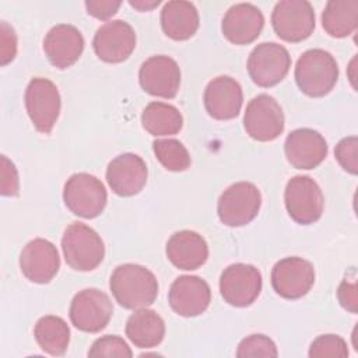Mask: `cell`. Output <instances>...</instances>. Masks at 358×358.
<instances>
[{
  "mask_svg": "<svg viewBox=\"0 0 358 358\" xmlns=\"http://www.w3.org/2000/svg\"><path fill=\"white\" fill-rule=\"evenodd\" d=\"M116 302L126 309L147 308L158 296V281L144 266L126 263L117 266L109 280Z\"/></svg>",
  "mask_w": 358,
  "mask_h": 358,
  "instance_id": "1",
  "label": "cell"
},
{
  "mask_svg": "<svg viewBox=\"0 0 358 358\" xmlns=\"http://www.w3.org/2000/svg\"><path fill=\"white\" fill-rule=\"evenodd\" d=\"M338 80L336 59L323 49H309L295 66V81L299 90L312 98L327 95Z\"/></svg>",
  "mask_w": 358,
  "mask_h": 358,
  "instance_id": "2",
  "label": "cell"
},
{
  "mask_svg": "<svg viewBox=\"0 0 358 358\" xmlns=\"http://www.w3.org/2000/svg\"><path fill=\"white\" fill-rule=\"evenodd\" d=\"M62 250L66 263L77 271L96 268L105 256L101 236L84 222H71L63 234Z\"/></svg>",
  "mask_w": 358,
  "mask_h": 358,
  "instance_id": "3",
  "label": "cell"
},
{
  "mask_svg": "<svg viewBox=\"0 0 358 358\" xmlns=\"http://www.w3.org/2000/svg\"><path fill=\"white\" fill-rule=\"evenodd\" d=\"M63 200L74 215L95 218L103 211L108 193L103 183L96 176L80 172L71 175L64 183Z\"/></svg>",
  "mask_w": 358,
  "mask_h": 358,
  "instance_id": "4",
  "label": "cell"
},
{
  "mask_svg": "<svg viewBox=\"0 0 358 358\" xmlns=\"http://www.w3.org/2000/svg\"><path fill=\"white\" fill-rule=\"evenodd\" d=\"M284 201L288 215L301 225L316 222L323 213L324 197L320 186L305 175L288 180L284 192Z\"/></svg>",
  "mask_w": 358,
  "mask_h": 358,
  "instance_id": "5",
  "label": "cell"
},
{
  "mask_svg": "<svg viewBox=\"0 0 358 358\" xmlns=\"http://www.w3.org/2000/svg\"><path fill=\"white\" fill-rule=\"evenodd\" d=\"M262 194L250 182H238L227 187L218 199L217 214L227 227H243L259 213Z\"/></svg>",
  "mask_w": 358,
  "mask_h": 358,
  "instance_id": "6",
  "label": "cell"
},
{
  "mask_svg": "<svg viewBox=\"0 0 358 358\" xmlns=\"http://www.w3.org/2000/svg\"><path fill=\"white\" fill-rule=\"evenodd\" d=\"M113 305L98 288H85L74 295L69 316L73 326L85 333H99L112 319Z\"/></svg>",
  "mask_w": 358,
  "mask_h": 358,
  "instance_id": "7",
  "label": "cell"
},
{
  "mask_svg": "<svg viewBox=\"0 0 358 358\" xmlns=\"http://www.w3.org/2000/svg\"><path fill=\"white\" fill-rule=\"evenodd\" d=\"M271 25L278 38L296 43L309 38L315 29V11L306 0L278 1L271 14Z\"/></svg>",
  "mask_w": 358,
  "mask_h": 358,
  "instance_id": "8",
  "label": "cell"
},
{
  "mask_svg": "<svg viewBox=\"0 0 358 358\" xmlns=\"http://www.w3.org/2000/svg\"><path fill=\"white\" fill-rule=\"evenodd\" d=\"M60 94L48 78H32L25 90L27 113L39 133L49 134L60 113Z\"/></svg>",
  "mask_w": 358,
  "mask_h": 358,
  "instance_id": "9",
  "label": "cell"
},
{
  "mask_svg": "<svg viewBox=\"0 0 358 358\" xmlns=\"http://www.w3.org/2000/svg\"><path fill=\"white\" fill-rule=\"evenodd\" d=\"M291 67L288 50L275 42H263L249 55L248 73L252 81L263 88L274 87L285 78Z\"/></svg>",
  "mask_w": 358,
  "mask_h": 358,
  "instance_id": "10",
  "label": "cell"
},
{
  "mask_svg": "<svg viewBox=\"0 0 358 358\" xmlns=\"http://www.w3.org/2000/svg\"><path fill=\"white\" fill-rule=\"evenodd\" d=\"M284 113L280 103L268 94L255 96L246 106L243 127L257 141H273L284 131Z\"/></svg>",
  "mask_w": 358,
  "mask_h": 358,
  "instance_id": "11",
  "label": "cell"
},
{
  "mask_svg": "<svg viewBox=\"0 0 358 358\" xmlns=\"http://www.w3.org/2000/svg\"><path fill=\"white\" fill-rule=\"evenodd\" d=\"M262 284V274L257 267L235 263L221 273L220 292L224 301L231 306L246 308L260 295Z\"/></svg>",
  "mask_w": 358,
  "mask_h": 358,
  "instance_id": "12",
  "label": "cell"
},
{
  "mask_svg": "<svg viewBox=\"0 0 358 358\" xmlns=\"http://www.w3.org/2000/svg\"><path fill=\"white\" fill-rule=\"evenodd\" d=\"M315 284L313 264L302 257L291 256L278 260L271 270L273 289L285 299H299Z\"/></svg>",
  "mask_w": 358,
  "mask_h": 358,
  "instance_id": "13",
  "label": "cell"
},
{
  "mask_svg": "<svg viewBox=\"0 0 358 358\" xmlns=\"http://www.w3.org/2000/svg\"><path fill=\"white\" fill-rule=\"evenodd\" d=\"M138 83L147 94L171 99L180 87V69L169 56H151L138 70Z\"/></svg>",
  "mask_w": 358,
  "mask_h": 358,
  "instance_id": "14",
  "label": "cell"
},
{
  "mask_svg": "<svg viewBox=\"0 0 358 358\" xmlns=\"http://www.w3.org/2000/svg\"><path fill=\"white\" fill-rule=\"evenodd\" d=\"M92 48L95 55L106 63L124 62L136 48V32L123 20H112L98 28Z\"/></svg>",
  "mask_w": 358,
  "mask_h": 358,
  "instance_id": "15",
  "label": "cell"
},
{
  "mask_svg": "<svg viewBox=\"0 0 358 358\" xmlns=\"http://www.w3.org/2000/svg\"><path fill=\"white\" fill-rule=\"evenodd\" d=\"M147 165L141 157L124 152L115 157L106 168V182L113 193L130 197L143 190L147 183Z\"/></svg>",
  "mask_w": 358,
  "mask_h": 358,
  "instance_id": "16",
  "label": "cell"
},
{
  "mask_svg": "<svg viewBox=\"0 0 358 358\" xmlns=\"http://www.w3.org/2000/svg\"><path fill=\"white\" fill-rule=\"evenodd\" d=\"M168 301L175 313L194 317L206 312L211 302L210 285L197 275H180L169 288Z\"/></svg>",
  "mask_w": 358,
  "mask_h": 358,
  "instance_id": "17",
  "label": "cell"
},
{
  "mask_svg": "<svg viewBox=\"0 0 358 358\" xmlns=\"http://www.w3.org/2000/svg\"><path fill=\"white\" fill-rule=\"evenodd\" d=\"M20 267L29 281L48 284L60 268L59 252L48 239H32L24 246L20 255Z\"/></svg>",
  "mask_w": 358,
  "mask_h": 358,
  "instance_id": "18",
  "label": "cell"
},
{
  "mask_svg": "<svg viewBox=\"0 0 358 358\" xmlns=\"http://www.w3.org/2000/svg\"><path fill=\"white\" fill-rule=\"evenodd\" d=\"M287 161L296 169H313L323 162L327 155L324 137L313 129L292 130L284 143Z\"/></svg>",
  "mask_w": 358,
  "mask_h": 358,
  "instance_id": "19",
  "label": "cell"
},
{
  "mask_svg": "<svg viewBox=\"0 0 358 358\" xmlns=\"http://www.w3.org/2000/svg\"><path fill=\"white\" fill-rule=\"evenodd\" d=\"M204 108L217 120H229L239 115L243 94L239 83L229 76L213 78L204 90Z\"/></svg>",
  "mask_w": 358,
  "mask_h": 358,
  "instance_id": "20",
  "label": "cell"
},
{
  "mask_svg": "<svg viewBox=\"0 0 358 358\" xmlns=\"http://www.w3.org/2000/svg\"><path fill=\"white\" fill-rule=\"evenodd\" d=\"M264 17L259 7L250 3H238L225 13L221 31L234 45H248L256 41L263 29Z\"/></svg>",
  "mask_w": 358,
  "mask_h": 358,
  "instance_id": "21",
  "label": "cell"
},
{
  "mask_svg": "<svg viewBox=\"0 0 358 358\" xmlns=\"http://www.w3.org/2000/svg\"><path fill=\"white\" fill-rule=\"evenodd\" d=\"M84 50L83 34L70 24H59L49 29L43 39V52L57 69L73 66Z\"/></svg>",
  "mask_w": 358,
  "mask_h": 358,
  "instance_id": "22",
  "label": "cell"
},
{
  "mask_svg": "<svg viewBox=\"0 0 358 358\" xmlns=\"http://www.w3.org/2000/svg\"><path fill=\"white\" fill-rule=\"evenodd\" d=\"M168 260L180 270H196L201 267L208 257V246L204 238L189 229L175 232L166 242Z\"/></svg>",
  "mask_w": 358,
  "mask_h": 358,
  "instance_id": "23",
  "label": "cell"
},
{
  "mask_svg": "<svg viewBox=\"0 0 358 358\" xmlns=\"http://www.w3.org/2000/svg\"><path fill=\"white\" fill-rule=\"evenodd\" d=\"M200 18L197 8L185 0L165 3L161 10V27L164 34L173 41H186L199 29Z\"/></svg>",
  "mask_w": 358,
  "mask_h": 358,
  "instance_id": "24",
  "label": "cell"
},
{
  "mask_svg": "<svg viewBox=\"0 0 358 358\" xmlns=\"http://www.w3.org/2000/svg\"><path fill=\"white\" fill-rule=\"evenodd\" d=\"M126 336L138 348L157 347L165 336L164 319L152 309H137L126 322Z\"/></svg>",
  "mask_w": 358,
  "mask_h": 358,
  "instance_id": "25",
  "label": "cell"
},
{
  "mask_svg": "<svg viewBox=\"0 0 358 358\" xmlns=\"http://www.w3.org/2000/svg\"><path fill=\"white\" fill-rule=\"evenodd\" d=\"M322 25L333 38H345L358 27V0H330L323 14Z\"/></svg>",
  "mask_w": 358,
  "mask_h": 358,
  "instance_id": "26",
  "label": "cell"
},
{
  "mask_svg": "<svg viewBox=\"0 0 358 358\" xmlns=\"http://www.w3.org/2000/svg\"><path fill=\"white\" fill-rule=\"evenodd\" d=\"M34 336L38 345L49 355H63L70 343V329L67 323L53 315L41 317L35 327Z\"/></svg>",
  "mask_w": 358,
  "mask_h": 358,
  "instance_id": "27",
  "label": "cell"
},
{
  "mask_svg": "<svg viewBox=\"0 0 358 358\" xmlns=\"http://www.w3.org/2000/svg\"><path fill=\"white\" fill-rule=\"evenodd\" d=\"M141 124L152 136H172L180 131L183 117L173 105L151 102L143 110Z\"/></svg>",
  "mask_w": 358,
  "mask_h": 358,
  "instance_id": "28",
  "label": "cell"
},
{
  "mask_svg": "<svg viewBox=\"0 0 358 358\" xmlns=\"http://www.w3.org/2000/svg\"><path fill=\"white\" fill-rule=\"evenodd\" d=\"M152 150L157 159L168 171L182 172V171H186L192 164L189 151L179 140H175V138L155 140L152 143Z\"/></svg>",
  "mask_w": 358,
  "mask_h": 358,
  "instance_id": "29",
  "label": "cell"
},
{
  "mask_svg": "<svg viewBox=\"0 0 358 358\" xmlns=\"http://www.w3.org/2000/svg\"><path fill=\"white\" fill-rule=\"evenodd\" d=\"M308 354L310 358H345L348 357V348L340 336L323 334L313 340Z\"/></svg>",
  "mask_w": 358,
  "mask_h": 358,
  "instance_id": "30",
  "label": "cell"
},
{
  "mask_svg": "<svg viewBox=\"0 0 358 358\" xmlns=\"http://www.w3.org/2000/svg\"><path fill=\"white\" fill-rule=\"evenodd\" d=\"M278 351L271 338L264 334H252L243 338L236 350V357H277Z\"/></svg>",
  "mask_w": 358,
  "mask_h": 358,
  "instance_id": "31",
  "label": "cell"
},
{
  "mask_svg": "<svg viewBox=\"0 0 358 358\" xmlns=\"http://www.w3.org/2000/svg\"><path fill=\"white\" fill-rule=\"evenodd\" d=\"M90 357H122L130 358L133 355L127 343L119 336H103L95 340L88 351Z\"/></svg>",
  "mask_w": 358,
  "mask_h": 358,
  "instance_id": "32",
  "label": "cell"
},
{
  "mask_svg": "<svg viewBox=\"0 0 358 358\" xmlns=\"http://www.w3.org/2000/svg\"><path fill=\"white\" fill-rule=\"evenodd\" d=\"M334 155L340 166L351 175L358 172V140L355 136L345 137L338 141L334 148Z\"/></svg>",
  "mask_w": 358,
  "mask_h": 358,
  "instance_id": "33",
  "label": "cell"
},
{
  "mask_svg": "<svg viewBox=\"0 0 358 358\" xmlns=\"http://www.w3.org/2000/svg\"><path fill=\"white\" fill-rule=\"evenodd\" d=\"M0 59L1 66L8 64L17 53V35L13 27H10L6 21L0 22Z\"/></svg>",
  "mask_w": 358,
  "mask_h": 358,
  "instance_id": "34",
  "label": "cell"
},
{
  "mask_svg": "<svg viewBox=\"0 0 358 358\" xmlns=\"http://www.w3.org/2000/svg\"><path fill=\"white\" fill-rule=\"evenodd\" d=\"M18 192L20 179L17 168L6 155H1V194L17 196Z\"/></svg>",
  "mask_w": 358,
  "mask_h": 358,
  "instance_id": "35",
  "label": "cell"
},
{
  "mask_svg": "<svg viewBox=\"0 0 358 358\" xmlns=\"http://www.w3.org/2000/svg\"><path fill=\"white\" fill-rule=\"evenodd\" d=\"M120 1H110V0H88L85 1L87 13L98 20H108L116 14L120 7Z\"/></svg>",
  "mask_w": 358,
  "mask_h": 358,
  "instance_id": "36",
  "label": "cell"
},
{
  "mask_svg": "<svg viewBox=\"0 0 358 358\" xmlns=\"http://www.w3.org/2000/svg\"><path fill=\"white\" fill-rule=\"evenodd\" d=\"M337 296L340 301V305L355 313L357 312V284L355 281H348L347 278L340 284L338 289H337Z\"/></svg>",
  "mask_w": 358,
  "mask_h": 358,
  "instance_id": "37",
  "label": "cell"
},
{
  "mask_svg": "<svg viewBox=\"0 0 358 358\" xmlns=\"http://www.w3.org/2000/svg\"><path fill=\"white\" fill-rule=\"evenodd\" d=\"M129 4L140 11H150L154 7H157L159 4V0H154V1H144V0H130Z\"/></svg>",
  "mask_w": 358,
  "mask_h": 358,
  "instance_id": "38",
  "label": "cell"
}]
</instances>
